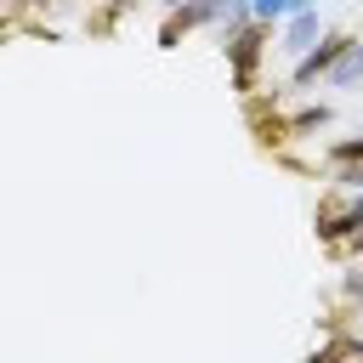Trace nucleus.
<instances>
[{
  "instance_id": "0eeeda50",
  "label": "nucleus",
  "mask_w": 363,
  "mask_h": 363,
  "mask_svg": "<svg viewBox=\"0 0 363 363\" xmlns=\"http://www.w3.org/2000/svg\"><path fill=\"white\" fill-rule=\"evenodd\" d=\"M159 6H164V17H170V11H182V6H187V0H159Z\"/></svg>"
},
{
  "instance_id": "f03ea898",
  "label": "nucleus",
  "mask_w": 363,
  "mask_h": 363,
  "mask_svg": "<svg viewBox=\"0 0 363 363\" xmlns=\"http://www.w3.org/2000/svg\"><path fill=\"white\" fill-rule=\"evenodd\" d=\"M227 11H233V0H187L182 11H170V17H164V28H159V45H176L187 28H204V23H227Z\"/></svg>"
},
{
  "instance_id": "f257e3e1",
  "label": "nucleus",
  "mask_w": 363,
  "mask_h": 363,
  "mask_svg": "<svg viewBox=\"0 0 363 363\" xmlns=\"http://www.w3.org/2000/svg\"><path fill=\"white\" fill-rule=\"evenodd\" d=\"M261 40H267L261 23H244V28L221 34V51H227V62H233V85H238V91H255V68H261V57H267Z\"/></svg>"
},
{
  "instance_id": "6e6552de",
  "label": "nucleus",
  "mask_w": 363,
  "mask_h": 363,
  "mask_svg": "<svg viewBox=\"0 0 363 363\" xmlns=\"http://www.w3.org/2000/svg\"><path fill=\"white\" fill-rule=\"evenodd\" d=\"M125 6H130V0H108V11H125Z\"/></svg>"
},
{
  "instance_id": "7ed1b4c3",
  "label": "nucleus",
  "mask_w": 363,
  "mask_h": 363,
  "mask_svg": "<svg viewBox=\"0 0 363 363\" xmlns=\"http://www.w3.org/2000/svg\"><path fill=\"white\" fill-rule=\"evenodd\" d=\"M323 34H329V28H323V6H318V11H301V17H289V23H284V40H278L272 51H278L284 62H301V57H306V51H312Z\"/></svg>"
},
{
  "instance_id": "39448f33",
  "label": "nucleus",
  "mask_w": 363,
  "mask_h": 363,
  "mask_svg": "<svg viewBox=\"0 0 363 363\" xmlns=\"http://www.w3.org/2000/svg\"><path fill=\"white\" fill-rule=\"evenodd\" d=\"M244 6H250V23L272 28V23H289V17H301V11H318L323 0H244Z\"/></svg>"
},
{
  "instance_id": "20e7f679",
  "label": "nucleus",
  "mask_w": 363,
  "mask_h": 363,
  "mask_svg": "<svg viewBox=\"0 0 363 363\" xmlns=\"http://www.w3.org/2000/svg\"><path fill=\"white\" fill-rule=\"evenodd\" d=\"M323 85H329V91H357V85H363V40H346V45H340V57L329 62Z\"/></svg>"
},
{
  "instance_id": "423d86ee",
  "label": "nucleus",
  "mask_w": 363,
  "mask_h": 363,
  "mask_svg": "<svg viewBox=\"0 0 363 363\" xmlns=\"http://www.w3.org/2000/svg\"><path fill=\"white\" fill-rule=\"evenodd\" d=\"M346 295L357 301V312L346 318V335H340V340H346V357L363 363V278H346Z\"/></svg>"
}]
</instances>
